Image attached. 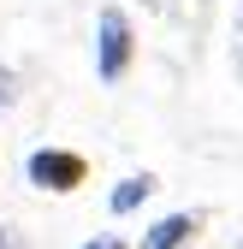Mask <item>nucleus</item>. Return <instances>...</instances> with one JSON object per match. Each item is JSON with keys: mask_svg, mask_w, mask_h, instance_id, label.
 <instances>
[{"mask_svg": "<svg viewBox=\"0 0 243 249\" xmlns=\"http://www.w3.org/2000/svg\"><path fill=\"white\" fill-rule=\"evenodd\" d=\"M131 59H137L131 18L119 12V6H101V18H95V77L101 83H119V77L131 71Z\"/></svg>", "mask_w": 243, "mask_h": 249, "instance_id": "nucleus-1", "label": "nucleus"}, {"mask_svg": "<svg viewBox=\"0 0 243 249\" xmlns=\"http://www.w3.org/2000/svg\"><path fill=\"white\" fill-rule=\"evenodd\" d=\"M24 172H30V184H36V190H53V196H71L77 184L89 178V160L77 148H36L24 160Z\"/></svg>", "mask_w": 243, "mask_h": 249, "instance_id": "nucleus-2", "label": "nucleus"}, {"mask_svg": "<svg viewBox=\"0 0 243 249\" xmlns=\"http://www.w3.org/2000/svg\"><path fill=\"white\" fill-rule=\"evenodd\" d=\"M196 231H202V213H166V220H155V226L142 231L137 249H184Z\"/></svg>", "mask_w": 243, "mask_h": 249, "instance_id": "nucleus-3", "label": "nucleus"}, {"mask_svg": "<svg viewBox=\"0 0 243 249\" xmlns=\"http://www.w3.org/2000/svg\"><path fill=\"white\" fill-rule=\"evenodd\" d=\"M148 196H155V172H131V178H119V184H113L107 208H113V213H137Z\"/></svg>", "mask_w": 243, "mask_h": 249, "instance_id": "nucleus-4", "label": "nucleus"}, {"mask_svg": "<svg viewBox=\"0 0 243 249\" xmlns=\"http://www.w3.org/2000/svg\"><path fill=\"white\" fill-rule=\"evenodd\" d=\"M18 101V77H12V66H0V113H6Z\"/></svg>", "mask_w": 243, "mask_h": 249, "instance_id": "nucleus-5", "label": "nucleus"}, {"mask_svg": "<svg viewBox=\"0 0 243 249\" xmlns=\"http://www.w3.org/2000/svg\"><path fill=\"white\" fill-rule=\"evenodd\" d=\"M83 249H131V243H125V237H113V231H101V237H89Z\"/></svg>", "mask_w": 243, "mask_h": 249, "instance_id": "nucleus-6", "label": "nucleus"}, {"mask_svg": "<svg viewBox=\"0 0 243 249\" xmlns=\"http://www.w3.org/2000/svg\"><path fill=\"white\" fill-rule=\"evenodd\" d=\"M0 249H12V237H6V226H0Z\"/></svg>", "mask_w": 243, "mask_h": 249, "instance_id": "nucleus-7", "label": "nucleus"}, {"mask_svg": "<svg viewBox=\"0 0 243 249\" xmlns=\"http://www.w3.org/2000/svg\"><path fill=\"white\" fill-rule=\"evenodd\" d=\"M237 249H243V243H237Z\"/></svg>", "mask_w": 243, "mask_h": 249, "instance_id": "nucleus-8", "label": "nucleus"}]
</instances>
